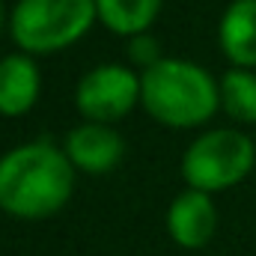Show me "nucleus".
I'll list each match as a JSON object with an SVG mask.
<instances>
[{
    "mask_svg": "<svg viewBox=\"0 0 256 256\" xmlns=\"http://www.w3.org/2000/svg\"><path fill=\"white\" fill-rule=\"evenodd\" d=\"M214 226H218V208L208 194L188 188L170 202L167 232L179 248L196 250V248L208 244V238L214 236Z\"/></svg>",
    "mask_w": 256,
    "mask_h": 256,
    "instance_id": "0eeeda50",
    "label": "nucleus"
},
{
    "mask_svg": "<svg viewBox=\"0 0 256 256\" xmlns=\"http://www.w3.org/2000/svg\"><path fill=\"white\" fill-rule=\"evenodd\" d=\"M140 104L170 128H194L220 108V84L196 63L164 57L140 74Z\"/></svg>",
    "mask_w": 256,
    "mask_h": 256,
    "instance_id": "f03ea898",
    "label": "nucleus"
},
{
    "mask_svg": "<svg viewBox=\"0 0 256 256\" xmlns=\"http://www.w3.org/2000/svg\"><path fill=\"white\" fill-rule=\"evenodd\" d=\"M220 48L236 68L256 66V0H232L220 18Z\"/></svg>",
    "mask_w": 256,
    "mask_h": 256,
    "instance_id": "1a4fd4ad",
    "label": "nucleus"
},
{
    "mask_svg": "<svg viewBox=\"0 0 256 256\" xmlns=\"http://www.w3.org/2000/svg\"><path fill=\"white\" fill-rule=\"evenodd\" d=\"M39 98V66L30 54H9L0 60V114L24 116Z\"/></svg>",
    "mask_w": 256,
    "mask_h": 256,
    "instance_id": "6e6552de",
    "label": "nucleus"
},
{
    "mask_svg": "<svg viewBox=\"0 0 256 256\" xmlns=\"http://www.w3.org/2000/svg\"><path fill=\"white\" fill-rule=\"evenodd\" d=\"M96 18V0H18L9 33L24 54H51L86 36Z\"/></svg>",
    "mask_w": 256,
    "mask_h": 256,
    "instance_id": "7ed1b4c3",
    "label": "nucleus"
},
{
    "mask_svg": "<svg viewBox=\"0 0 256 256\" xmlns=\"http://www.w3.org/2000/svg\"><path fill=\"white\" fill-rule=\"evenodd\" d=\"M256 161V146L244 131L212 128L200 134L182 158V176L194 191L212 194L238 185Z\"/></svg>",
    "mask_w": 256,
    "mask_h": 256,
    "instance_id": "20e7f679",
    "label": "nucleus"
},
{
    "mask_svg": "<svg viewBox=\"0 0 256 256\" xmlns=\"http://www.w3.org/2000/svg\"><path fill=\"white\" fill-rule=\"evenodd\" d=\"M96 9L108 30L134 39L152 27V21L158 18L161 0H96Z\"/></svg>",
    "mask_w": 256,
    "mask_h": 256,
    "instance_id": "9d476101",
    "label": "nucleus"
},
{
    "mask_svg": "<svg viewBox=\"0 0 256 256\" xmlns=\"http://www.w3.org/2000/svg\"><path fill=\"white\" fill-rule=\"evenodd\" d=\"M0 30H3V3H0Z\"/></svg>",
    "mask_w": 256,
    "mask_h": 256,
    "instance_id": "ddd939ff",
    "label": "nucleus"
},
{
    "mask_svg": "<svg viewBox=\"0 0 256 256\" xmlns=\"http://www.w3.org/2000/svg\"><path fill=\"white\" fill-rule=\"evenodd\" d=\"M140 102V78L120 63L96 66L86 72L78 84L74 104L78 110L98 126L116 122L131 114V108Z\"/></svg>",
    "mask_w": 256,
    "mask_h": 256,
    "instance_id": "39448f33",
    "label": "nucleus"
},
{
    "mask_svg": "<svg viewBox=\"0 0 256 256\" xmlns=\"http://www.w3.org/2000/svg\"><path fill=\"white\" fill-rule=\"evenodd\" d=\"M224 110L238 122H256V74L250 68H230L220 80Z\"/></svg>",
    "mask_w": 256,
    "mask_h": 256,
    "instance_id": "9b49d317",
    "label": "nucleus"
},
{
    "mask_svg": "<svg viewBox=\"0 0 256 256\" xmlns=\"http://www.w3.org/2000/svg\"><path fill=\"white\" fill-rule=\"evenodd\" d=\"M122 152H126V143L110 126L84 122L72 128L66 137V155L74 164V170H84V173H96V176L110 173L122 161Z\"/></svg>",
    "mask_w": 256,
    "mask_h": 256,
    "instance_id": "423d86ee",
    "label": "nucleus"
},
{
    "mask_svg": "<svg viewBox=\"0 0 256 256\" xmlns=\"http://www.w3.org/2000/svg\"><path fill=\"white\" fill-rule=\"evenodd\" d=\"M128 54H131L134 63L146 66V68H152L158 60H164V57L158 54V42H155L152 36H146V33H140V36H134V39L128 42Z\"/></svg>",
    "mask_w": 256,
    "mask_h": 256,
    "instance_id": "f8f14e48",
    "label": "nucleus"
},
{
    "mask_svg": "<svg viewBox=\"0 0 256 256\" xmlns=\"http://www.w3.org/2000/svg\"><path fill=\"white\" fill-rule=\"evenodd\" d=\"M74 191V164L48 140L15 146L0 158V208L21 220L51 218Z\"/></svg>",
    "mask_w": 256,
    "mask_h": 256,
    "instance_id": "f257e3e1",
    "label": "nucleus"
}]
</instances>
